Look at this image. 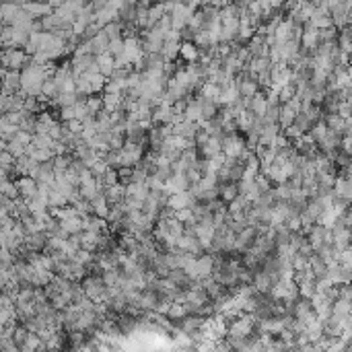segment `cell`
I'll return each instance as SVG.
<instances>
[{
	"label": "cell",
	"instance_id": "52a82bcc",
	"mask_svg": "<svg viewBox=\"0 0 352 352\" xmlns=\"http://www.w3.org/2000/svg\"><path fill=\"white\" fill-rule=\"evenodd\" d=\"M222 150V142H220V138H216V136H210L200 148H198V154L202 157V159H210V157H214L216 152H220Z\"/></svg>",
	"mask_w": 352,
	"mask_h": 352
},
{
	"label": "cell",
	"instance_id": "9c48e42d",
	"mask_svg": "<svg viewBox=\"0 0 352 352\" xmlns=\"http://www.w3.org/2000/svg\"><path fill=\"white\" fill-rule=\"evenodd\" d=\"M148 187L146 183H138V181H130V183H126V196L128 198H134V200H144L148 196Z\"/></svg>",
	"mask_w": 352,
	"mask_h": 352
},
{
	"label": "cell",
	"instance_id": "cb8c5ba5",
	"mask_svg": "<svg viewBox=\"0 0 352 352\" xmlns=\"http://www.w3.org/2000/svg\"><path fill=\"white\" fill-rule=\"evenodd\" d=\"M152 3H157V0H140V5H144V7H150Z\"/></svg>",
	"mask_w": 352,
	"mask_h": 352
},
{
	"label": "cell",
	"instance_id": "ba28073f",
	"mask_svg": "<svg viewBox=\"0 0 352 352\" xmlns=\"http://www.w3.org/2000/svg\"><path fill=\"white\" fill-rule=\"evenodd\" d=\"M122 99H124V93H103V95H101L103 109H105L107 113L122 109Z\"/></svg>",
	"mask_w": 352,
	"mask_h": 352
},
{
	"label": "cell",
	"instance_id": "7402d4cb",
	"mask_svg": "<svg viewBox=\"0 0 352 352\" xmlns=\"http://www.w3.org/2000/svg\"><path fill=\"white\" fill-rule=\"evenodd\" d=\"M253 181H255V185H258V189H260V191H268V189L272 187V181H270V179H268L264 173H258V175L253 177Z\"/></svg>",
	"mask_w": 352,
	"mask_h": 352
},
{
	"label": "cell",
	"instance_id": "ffe728a7",
	"mask_svg": "<svg viewBox=\"0 0 352 352\" xmlns=\"http://www.w3.org/2000/svg\"><path fill=\"white\" fill-rule=\"evenodd\" d=\"M107 52L115 58V56H120L122 52H124V40L122 37H113V40H109V44H107Z\"/></svg>",
	"mask_w": 352,
	"mask_h": 352
},
{
	"label": "cell",
	"instance_id": "e0dca14e",
	"mask_svg": "<svg viewBox=\"0 0 352 352\" xmlns=\"http://www.w3.org/2000/svg\"><path fill=\"white\" fill-rule=\"evenodd\" d=\"M183 315H187V307L183 305V303H171V307H169V311H167V317L171 319V322H177V319H181Z\"/></svg>",
	"mask_w": 352,
	"mask_h": 352
},
{
	"label": "cell",
	"instance_id": "3957f363",
	"mask_svg": "<svg viewBox=\"0 0 352 352\" xmlns=\"http://www.w3.org/2000/svg\"><path fill=\"white\" fill-rule=\"evenodd\" d=\"M324 122L328 126V130H334L338 134H344V132H350V118L344 120L340 118L338 113H326L324 115Z\"/></svg>",
	"mask_w": 352,
	"mask_h": 352
},
{
	"label": "cell",
	"instance_id": "9a60e30c",
	"mask_svg": "<svg viewBox=\"0 0 352 352\" xmlns=\"http://www.w3.org/2000/svg\"><path fill=\"white\" fill-rule=\"evenodd\" d=\"M326 132H328V126H326V122L324 120H319V122H315L311 128H309V130H307V134L315 140V142H319V140H322L324 136H326Z\"/></svg>",
	"mask_w": 352,
	"mask_h": 352
},
{
	"label": "cell",
	"instance_id": "d4e9b609",
	"mask_svg": "<svg viewBox=\"0 0 352 352\" xmlns=\"http://www.w3.org/2000/svg\"><path fill=\"white\" fill-rule=\"evenodd\" d=\"M126 3H128V5H138L140 0H126Z\"/></svg>",
	"mask_w": 352,
	"mask_h": 352
},
{
	"label": "cell",
	"instance_id": "603a6c76",
	"mask_svg": "<svg viewBox=\"0 0 352 352\" xmlns=\"http://www.w3.org/2000/svg\"><path fill=\"white\" fill-rule=\"evenodd\" d=\"M64 126H66L68 130H70V132H74V134H81V132H83V122H81V120H76V118L68 120L66 124H64Z\"/></svg>",
	"mask_w": 352,
	"mask_h": 352
},
{
	"label": "cell",
	"instance_id": "5bb4252c",
	"mask_svg": "<svg viewBox=\"0 0 352 352\" xmlns=\"http://www.w3.org/2000/svg\"><path fill=\"white\" fill-rule=\"evenodd\" d=\"M179 44L181 42H163V48H161V56H163V60H167V62H171V60H175L177 56H179Z\"/></svg>",
	"mask_w": 352,
	"mask_h": 352
},
{
	"label": "cell",
	"instance_id": "6da1fadb",
	"mask_svg": "<svg viewBox=\"0 0 352 352\" xmlns=\"http://www.w3.org/2000/svg\"><path fill=\"white\" fill-rule=\"evenodd\" d=\"M222 152H225L227 157H231V159H237L247 146H245V138L239 134V130L237 132H229V134H225L222 136Z\"/></svg>",
	"mask_w": 352,
	"mask_h": 352
},
{
	"label": "cell",
	"instance_id": "8992f818",
	"mask_svg": "<svg viewBox=\"0 0 352 352\" xmlns=\"http://www.w3.org/2000/svg\"><path fill=\"white\" fill-rule=\"evenodd\" d=\"M212 268H214V255L208 251V253H200L198 258H196V270H198V276L202 278V276H210V272H212Z\"/></svg>",
	"mask_w": 352,
	"mask_h": 352
},
{
	"label": "cell",
	"instance_id": "7a4b0ae2",
	"mask_svg": "<svg viewBox=\"0 0 352 352\" xmlns=\"http://www.w3.org/2000/svg\"><path fill=\"white\" fill-rule=\"evenodd\" d=\"M332 194H334V198H342V200L350 202V196H352V183H350V179L344 177V175H336Z\"/></svg>",
	"mask_w": 352,
	"mask_h": 352
},
{
	"label": "cell",
	"instance_id": "8fae6325",
	"mask_svg": "<svg viewBox=\"0 0 352 352\" xmlns=\"http://www.w3.org/2000/svg\"><path fill=\"white\" fill-rule=\"evenodd\" d=\"M95 64H97V68H99L101 74H105L107 79L111 76V72H113V56L109 52H103L99 56H95Z\"/></svg>",
	"mask_w": 352,
	"mask_h": 352
},
{
	"label": "cell",
	"instance_id": "7c38bea8",
	"mask_svg": "<svg viewBox=\"0 0 352 352\" xmlns=\"http://www.w3.org/2000/svg\"><path fill=\"white\" fill-rule=\"evenodd\" d=\"M179 56L185 62H196L198 56H200V52H198V48H196L194 42H181L179 44Z\"/></svg>",
	"mask_w": 352,
	"mask_h": 352
},
{
	"label": "cell",
	"instance_id": "44dd1931",
	"mask_svg": "<svg viewBox=\"0 0 352 352\" xmlns=\"http://www.w3.org/2000/svg\"><path fill=\"white\" fill-rule=\"evenodd\" d=\"M19 185H21V191H23L25 196H33L35 191H37V185H35V181H33V179H29V177H25V179H23V181H21Z\"/></svg>",
	"mask_w": 352,
	"mask_h": 352
},
{
	"label": "cell",
	"instance_id": "277c9868",
	"mask_svg": "<svg viewBox=\"0 0 352 352\" xmlns=\"http://www.w3.org/2000/svg\"><path fill=\"white\" fill-rule=\"evenodd\" d=\"M107 44H109V37L103 33V29H101V31H97V33H95L93 37H89V40H87L89 52H91L93 56H99V54L107 52Z\"/></svg>",
	"mask_w": 352,
	"mask_h": 352
},
{
	"label": "cell",
	"instance_id": "2e32d148",
	"mask_svg": "<svg viewBox=\"0 0 352 352\" xmlns=\"http://www.w3.org/2000/svg\"><path fill=\"white\" fill-rule=\"evenodd\" d=\"M332 315H336V317L350 315V301H344V299L332 301Z\"/></svg>",
	"mask_w": 352,
	"mask_h": 352
},
{
	"label": "cell",
	"instance_id": "5b68a950",
	"mask_svg": "<svg viewBox=\"0 0 352 352\" xmlns=\"http://www.w3.org/2000/svg\"><path fill=\"white\" fill-rule=\"evenodd\" d=\"M103 196L107 198V202H109V206H111V204L120 202V200L126 196V185H124L122 181H115V183H111V185H107V187L103 189Z\"/></svg>",
	"mask_w": 352,
	"mask_h": 352
},
{
	"label": "cell",
	"instance_id": "30bf717a",
	"mask_svg": "<svg viewBox=\"0 0 352 352\" xmlns=\"http://www.w3.org/2000/svg\"><path fill=\"white\" fill-rule=\"evenodd\" d=\"M237 91H239V97H253V95L260 91V85H258V81H253L249 76H243L239 81V85H237Z\"/></svg>",
	"mask_w": 352,
	"mask_h": 352
},
{
	"label": "cell",
	"instance_id": "4fadbf2b",
	"mask_svg": "<svg viewBox=\"0 0 352 352\" xmlns=\"http://www.w3.org/2000/svg\"><path fill=\"white\" fill-rule=\"evenodd\" d=\"M200 97H204V99H210V101H214L216 99V95H218V85L216 83H212V81H202L200 85Z\"/></svg>",
	"mask_w": 352,
	"mask_h": 352
},
{
	"label": "cell",
	"instance_id": "d6986e66",
	"mask_svg": "<svg viewBox=\"0 0 352 352\" xmlns=\"http://www.w3.org/2000/svg\"><path fill=\"white\" fill-rule=\"evenodd\" d=\"M293 97H295V85L293 83L280 87V91H278V101L280 103H286V101L293 99Z\"/></svg>",
	"mask_w": 352,
	"mask_h": 352
},
{
	"label": "cell",
	"instance_id": "ac0fdd59",
	"mask_svg": "<svg viewBox=\"0 0 352 352\" xmlns=\"http://www.w3.org/2000/svg\"><path fill=\"white\" fill-rule=\"evenodd\" d=\"M293 124H295V126L299 128V130H301V132H307V130H309V128H311V126H313L315 122H313V120H311V118H309V115H307L305 111H299V113L295 115V120H293Z\"/></svg>",
	"mask_w": 352,
	"mask_h": 352
}]
</instances>
